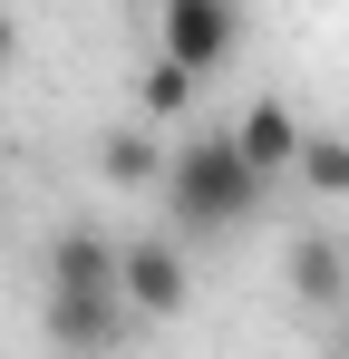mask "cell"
<instances>
[{"label": "cell", "mask_w": 349, "mask_h": 359, "mask_svg": "<svg viewBox=\"0 0 349 359\" xmlns=\"http://www.w3.org/2000/svg\"><path fill=\"white\" fill-rule=\"evenodd\" d=\"M291 301H301V311H340V301H349V252L330 233L291 243Z\"/></svg>", "instance_id": "7"}, {"label": "cell", "mask_w": 349, "mask_h": 359, "mask_svg": "<svg viewBox=\"0 0 349 359\" xmlns=\"http://www.w3.org/2000/svg\"><path fill=\"white\" fill-rule=\"evenodd\" d=\"M291 175L310 184L320 204H340V194H349V136H330V126H310V136H301V156H291Z\"/></svg>", "instance_id": "9"}, {"label": "cell", "mask_w": 349, "mask_h": 359, "mask_svg": "<svg viewBox=\"0 0 349 359\" xmlns=\"http://www.w3.org/2000/svg\"><path fill=\"white\" fill-rule=\"evenodd\" d=\"M49 292H116V243L97 224H68L49 243Z\"/></svg>", "instance_id": "6"}, {"label": "cell", "mask_w": 349, "mask_h": 359, "mask_svg": "<svg viewBox=\"0 0 349 359\" xmlns=\"http://www.w3.org/2000/svg\"><path fill=\"white\" fill-rule=\"evenodd\" d=\"M97 175L107 184H165V146H156L146 126H116L107 146H97Z\"/></svg>", "instance_id": "8"}, {"label": "cell", "mask_w": 349, "mask_h": 359, "mask_svg": "<svg viewBox=\"0 0 349 359\" xmlns=\"http://www.w3.org/2000/svg\"><path fill=\"white\" fill-rule=\"evenodd\" d=\"M233 49H242V0H156V59L214 78Z\"/></svg>", "instance_id": "2"}, {"label": "cell", "mask_w": 349, "mask_h": 359, "mask_svg": "<svg viewBox=\"0 0 349 359\" xmlns=\"http://www.w3.org/2000/svg\"><path fill=\"white\" fill-rule=\"evenodd\" d=\"M262 184L272 175H262L233 136H194V146L165 156V214H174V233L214 243V233H233V224L262 214Z\"/></svg>", "instance_id": "1"}, {"label": "cell", "mask_w": 349, "mask_h": 359, "mask_svg": "<svg viewBox=\"0 0 349 359\" xmlns=\"http://www.w3.org/2000/svg\"><path fill=\"white\" fill-rule=\"evenodd\" d=\"M116 292H126V311H136V320H174V311H184V292H194L184 243H174V233L116 243Z\"/></svg>", "instance_id": "3"}, {"label": "cell", "mask_w": 349, "mask_h": 359, "mask_svg": "<svg viewBox=\"0 0 349 359\" xmlns=\"http://www.w3.org/2000/svg\"><path fill=\"white\" fill-rule=\"evenodd\" d=\"M20 59V20H10V10H0V68Z\"/></svg>", "instance_id": "11"}, {"label": "cell", "mask_w": 349, "mask_h": 359, "mask_svg": "<svg viewBox=\"0 0 349 359\" xmlns=\"http://www.w3.org/2000/svg\"><path fill=\"white\" fill-rule=\"evenodd\" d=\"M194 88H204L194 68H174V59H156V68H146V78H136V107H146V117H156V126H174V117H184V107H194Z\"/></svg>", "instance_id": "10"}, {"label": "cell", "mask_w": 349, "mask_h": 359, "mask_svg": "<svg viewBox=\"0 0 349 359\" xmlns=\"http://www.w3.org/2000/svg\"><path fill=\"white\" fill-rule=\"evenodd\" d=\"M49 340L68 359H107L126 340V292H49Z\"/></svg>", "instance_id": "4"}, {"label": "cell", "mask_w": 349, "mask_h": 359, "mask_svg": "<svg viewBox=\"0 0 349 359\" xmlns=\"http://www.w3.org/2000/svg\"><path fill=\"white\" fill-rule=\"evenodd\" d=\"M301 136H310V126L291 117L282 97H252V107L233 117V146H242V156H252L262 175H291V156H301Z\"/></svg>", "instance_id": "5"}]
</instances>
